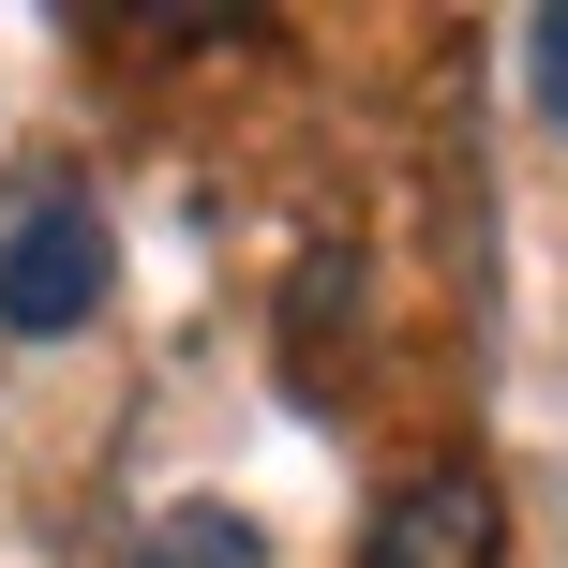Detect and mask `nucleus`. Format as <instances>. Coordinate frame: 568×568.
<instances>
[{
	"label": "nucleus",
	"instance_id": "6",
	"mask_svg": "<svg viewBox=\"0 0 568 568\" xmlns=\"http://www.w3.org/2000/svg\"><path fill=\"white\" fill-rule=\"evenodd\" d=\"M524 75H539V105L568 120V0H539V16H524Z\"/></svg>",
	"mask_w": 568,
	"mask_h": 568
},
{
	"label": "nucleus",
	"instance_id": "5",
	"mask_svg": "<svg viewBox=\"0 0 568 568\" xmlns=\"http://www.w3.org/2000/svg\"><path fill=\"white\" fill-rule=\"evenodd\" d=\"M120 30H150V45H240V30H270L255 0H135Z\"/></svg>",
	"mask_w": 568,
	"mask_h": 568
},
{
	"label": "nucleus",
	"instance_id": "1",
	"mask_svg": "<svg viewBox=\"0 0 568 568\" xmlns=\"http://www.w3.org/2000/svg\"><path fill=\"white\" fill-rule=\"evenodd\" d=\"M105 314V210L90 195H30L0 225V329L16 344H75Z\"/></svg>",
	"mask_w": 568,
	"mask_h": 568
},
{
	"label": "nucleus",
	"instance_id": "3",
	"mask_svg": "<svg viewBox=\"0 0 568 568\" xmlns=\"http://www.w3.org/2000/svg\"><path fill=\"white\" fill-rule=\"evenodd\" d=\"M270 539L225 509V494H180V509H150V539H135V568H255Z\"/></svg>",
	"mask_w": 568,
	"mask_h": 568
},
{
	"label": "nucleus",
	"instance_id": "2",
	"mask_svg": "<svg viewBox=\"0 0 568 568\" xmlns=\"http://www.w3.org/2000/svg\"><path fill=\"white\" fill-rule=\"evenodd\" d=\"M494 554H509V509H494L479 464H419L359 539V568H494Z\"/></svg>",
	"mask_w": 568,
	"mask_h": 568
},
{
	"label": "nucleus",
	"instance_id": "4",
	"mask_svg": "<svg viewBox=\"0 0 568 568\" xmlns=\"http://www.w3.org/2000/svg\"><path fill=\"white\" fill-rule=\"evenodd\" d=\"M329 314H359V255H300V284H284V374H300V389H314Z\"/></svg>",
	"mask_w": 568,
	"mask_h": 568
}]
</instances>
